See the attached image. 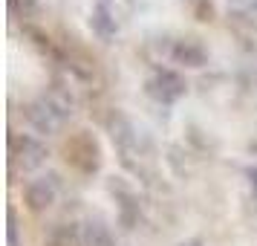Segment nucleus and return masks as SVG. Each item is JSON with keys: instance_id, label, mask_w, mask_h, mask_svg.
Listing matches in <instances>:
<instances>
[{"instance_id": "1", "label": "nucleus", "mask_w": 257, "mask_h": 246, "mask_svg": "<svg viewBox=\"0 0 257 246\" xmlns=\"http://www.w3.org/2000/svg\"><path fill=\"white\" fill-rule=\"evenodd\" d=\"M9 156H12V162L18 165V168L32 171L38 165H44L47 148L38 139H32V136H9Z\"/></svg>"}, {"instance_id": "2", "label": "nucleus", "mask_w": 257, "mask_h": 246, "mask_svg": "<svg viewBox=\"0 0 257 246\" xmlns=\"http://www.w3.org/2000/svg\"><path fill=\"white\" fill-rule=\"evenodd\" d=\"M24 116H26V122H29L38 133H55V130L61 128V122H64V119L49 107V102L44 99V96L35 99V102H29V105L24 107Z\"/></svg>"}, {"instance_id": "3", "label": "nucleus", "mask_w": 257, "mask_h": 246, "mask_svg": "<svg viewBox=\"0 0 257 246\" xmlns=\"http://www.w3.org/2000/svg\"><path fill=\"white\" fill-rule=\"evenodd\" d=\"M148 93L153 96V99H159V102H174V99H179V96L185 93V81L176 75V72H168L162 70L153 81H148Z\"/></svg>"}, {"instance_id": "4", "label": "nucleus", "mask_w": 257, "mask_h": 246, "mask_svg": "<svg viewBox=\"0 0 257 246\" xmlns=\"http://www.w3.org/2000/svg\"><path fill=\"white\" fill-rule=\"evenodd\" d=\"M171 58L176 64H182V67H202L208 55H205V49L194 44V41H176L174 47H171Z\"/></svg>"}, {"instance_id": "5", "label": "nucleus", "mask_w": 257, "mask_h": 246, "mask_svg": "<svg viewBox=\"0 0 257 246\" xmlns=\"http://www.w3.org/2000/svg\"><path fill=\"white\" fill-rule=\"evenodd\" d=\"M52 200H55V186L47 183V180H35V183L26 186V206H29L32 211L49 209Z\"/></svg>"}, {"instance_id": "6", "label": "nucleus", "mask_w": 257, "mask_h": 246, "mask_svg": "<svg viewBox=\"0 0 257 246\" xmlns=\"http://www.w3.org/2000/svg\"><path fill=\"white\" fill-rule=\"evenodd\" d=\"M110 136H113V142H116L124 153H130L136 148V130H133V125H130L121 113H116V116L110 119Z\"/></svg>"}, {"instance_id": "7", "label": "nucleus", "mask_w": 257, "mask_h": 246, "mask_svg": "<svg viewBox=\"0 0 257 246\" xmlns=\"http://www.w3.org/2000/svg\"><path fill=\"white\" fill-rule=\"evenodd\" d=\"M44 99L49 102V107L58 113L61 119H70L72 110H75V102H72V96L67 93V90H61V87H52V90H47L44 93Z\"/></svg>"}, {"instance_id": "8", "label": "nucleus", "mask_w": 257, "mask_h": 246, "mask_svg": "<svg viewBox=\"0 0 257 246\" xmlns=\"http://www.w3.org/2000/svg\"><path fill=\"white\" fill-rule=\"evenodd\" d=\"M81 240H84V246H113V240H110V232H107V226H104V223H98V220L84 223Z\"/></svg>"}, {"instance_id": "9", "label": "nucleus", "mask_w": 257, "mask_h": 246, "mask_svg": "<svg viewBox=\"0 0 257 246\" xmlns=\"http://www.w3.org/2000/svg\"><path fill=\"white\" fill-rule=\"evenodd\" d=\"M93 29L101 38H113V35H116V18H110L107 6H95V12H93Z\"/></svg>"}, {"instance_id": "10", "label": "nucleus", "mask_w": 257, "mask_h": 246, "mask_svg": "<svg viewBox=\"0 0 257 246\" xmlns=\"http://www.w3.org/2000/svg\"><path fill=\"white\" fill-rule=\"evenodd\" d=\"M6 6H9V12L15 18H32V15H38V0H6Z\"/></svg>"}, {"instance_id": "11", "label": "nucleus", "mask_w": 257, "mask_h": 246, "mask_svg": "<svg viewBox=\"0 0 257 246\" xmlns=\"http://www.w3.org/2000/svg\"><path fill=\"white\" fill-rule=\"evenodd\" d=\"M9 246H18V226H15V214L9 211Z\"/></svg>"}, {"instance_id": "12", "label": "nucleus", "mask_w": 257, "mask_h": 246, "mask_svg": "<svg viewBox=\"0 0 257 246\" xmlns=\"http://www.w3.org/2000/svg\"><path fill=\"white\" fill-rule=\"evenodd\" d=\"M176 246H202V243H197V240H188V243H176Z\"/></svg>"}, {"instance_id": "13", "label": "nucleus", "mask_w": 257, "mask_h": 246, "mask_svg": "<svg viewBox=\"0 0 257 246\" xmlns=\"http://www.w3.org/2000/svg\"><path fill=\"white\" fill-rule=\"evenodd\" d=\"M251 180H254V186H257V168H254V171H251Z\"/></svg>"}, {"instance_id": "14", "label": "nucleus", "mask_w": 257, "mask_h": 246, "mask_svg": "<svg viewBox=\"0 0 257 246\" xmlns=\"http://www.w3.org/2000/svg\"><path fill=\"white\" fill-rule=\"evenodd\" d=\"M254 6H257V3H254Z\"/></svg>"}]
</instances>
